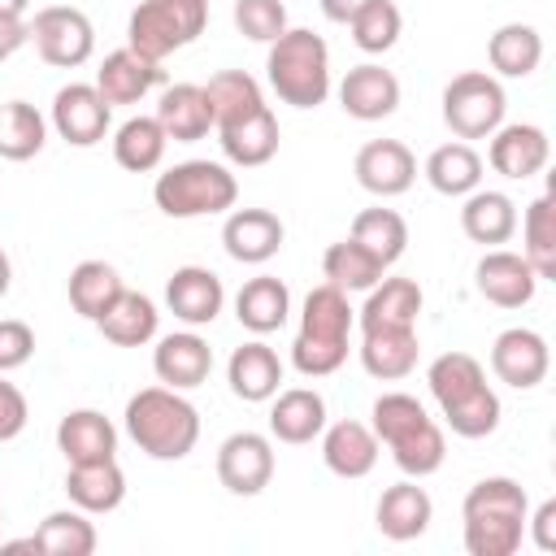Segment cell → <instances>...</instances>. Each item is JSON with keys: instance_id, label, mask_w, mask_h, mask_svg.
I'll list each match as a JSON object with an SVG mask.
<instances>
[{"instance_id": "obj_12", "label": "cell", "mask_w": 556, "mask_h": 556, "mask_svg": "<svg viewBox=\"0 0 556 556\" xmlns=\"http://www.w3.org/2000/svg\"><path fill=\"white\" fill-rule=\"evenodd\" d=\"M109 122H113V109L104 104L96 83H65L52 96V130L70 148H96L109 135Z\"/></svg>"}, {"instance_id": "obj_28", "label": "cell", "mask_w": 556, "mask_h": 556, "mask_svg": "<svg viewBox=\"0 0 556 556\" xmlns=\"http://www.w3.org/2000/svg\"><path fill=\"white\" fill-rule=\"evenodd\" d=\"M152 117L161 122L165 139H174V143H195V139H204L213 130V109H208L200 83H174V87H165Z\"/></svg>"}, {"instance_id": "obj_45", "label": "cell", "mask_w": 556, "mask_h": 556, "mask_svg": "<svg viewBox=\"0 0 556 556\" xmlns=\"http://www.w3.org/2000/svg\"><path fill=\"white\" fill-rule=\"evenodd\" d=\"M348 26H352V43H356L361 52L378 56V52H391V48H395V39H400V30H404V17H400L395 0H369Z\"/></svg>"}, {"instance_id": "obj_19", "label": "cell", "mask_w": 556, "mask_h": 556, "mask_svg": "<svg viewBox=\"0 0 556 556\" xmlns=\"http://www.w3.org/2000/svg\"><path fill=\"white\" fill-rule=\"evenodd\" d=\"M152 374L165 387H174V391H191V387L208 382V374H213V348L195 330L161 334L156 348H152Z\"/></svg>"}, {"instance_id": "obj_26", "label": "cell", "mask_w": 556, "mask_h": 556, "mask_svg": "<svg viewBox=\"0 0 556 556\" xmlns=\"http://www.w3.org/2000/svg\"><path fill=\"white\" fill-rule=\"evenodd\" d=\"M56 447L70 465L113 460L117 456V426L100 408H70L56 426Z\"/></svg>"}, {"instance_id": "obj_6", "label": "cell", "mask_w": 556, "mask_h": 556, "mask_svg": "<svg viewBox=\"0 0 556 556\" xmlns=\"http://www.w3.org/2000/svg\"><path fill=\"white\" fill-rule=\"evenodd\" d=\"M265 78L274 96L291 109H317L330 96V48L317 30L287 26L265 56Z\"/></svg>"}, {"instance_id": "obj_14", "label": "cell", "mask_w": 556, "mask_h": 556, "mask_svg": "<svg viewBox=\"0 0 556 556\" xmlns=\"http://www.w3.org/2000/svg\"><path fill=\"white\" fill-rule=\"evenodd\" d=\"M491 369L500 382L517 387V391H530L547 378L552 369V352H547V339L530 326H513V330H500L495 343H491Z\"/></svg>"}, {"instance_id": "obj_22", "label": "cell", "mask_w": 556, "mask_h": 556, "mask_svg": "<svg viewBox=\"0 0 556 556\" xmlns=\"http://www.w3.org/2000/svg\"><path fill=\"white\" fill-rule=\"evenodd\" d=\"M430 517H434V504H430L426 486H417V478H404V482L387 486L378 495V508H374V526L391 543L421 539L430 530Z\"/></svg>"}, {"instance_id": "obj_40", "label": "cell", "mask_w": 556, "mask_h": 556, "mask_svg": "<svg viewBox=\"0 0 556 556\" xmlns=\"http://www.w3.org/2000/svg\"><path fill=\"white\" fill-rule=\"evenodd\" d=\"M348 239H356L365 252H374L387 269L404 256V248H408V222L395 213V208H361L356 217H352V230H348Z\"/></svg>"}, {"instance_id": "obj_50", "label": "cell", "mask_w": 556, "mask_h": 556, "mask_svg": "<svg viewBox=\"0 0 556 556\" xmlns=\"http://www.w3.org/2000/svg\"><path fill=\"white\" fill-rule=\"evenodd\" d=\"M22 43H30V26L22 22V17H9V13H0V61H9Z\"/></svg>"}, {"instance_id": "obj_18", "label": "cell", "mask_w": 556, "mask_h": 556, "mask_svg": "<svg viewBox=\"0 0 556 556\" xmlns=\"http://www.w3.org/2000/svg\"><path fill=\"white\" fill-rule=\"evenodd\" d=\"M226 304V287L204 265H182L165 282V308L187 326H213Z\"/></svg>"}, {"instance_id": "obj_41", "label": "cell", "mask_w": 556, "mask_h": 556, "mask_svg": "<svg viewBox=\"0 0 556 556\" xmlns=\"http://www.w3.org/2000/svg\"><path fill=\"white\" fill-rule=\"evenodd\" d=\"M35 547L43 556H91L96 552V526H91V513L83 508H56L39 521L35 530Z\"/></svg>"}, {"instance_id": "obj_31", "label": "cell", "mask_w": 556, "mask_h": 556, "mask_svg": "<svg viewBox=\"0 0 556 556\" xmlns=\"http://www.w3.org/2000/svg\"><path fill=\"white\" fill-rule=\"evenodd\" d=\"M65 495L74 508L83 513H113L126 500V473L113 460H87V465H70L65 473Z\"/></svg>"}, {"instance_id": "obj_37", "label": "cell", "mask_w": 556, "mask_h": 556, "mask_svg": "<svg viewBox=\"0 0 556 556\" xmlns=\"http://www.w3.org/2000/svg\"><path fill=\"white\" fill-rule=\"evenodd\" d=\"M65 291H70V308H74L78 317L100 321V317L109 313V304L126 291V282H122V274H117L109 261H78V265L70 269Z\"/></svg>"}, {"instance_id": "obj_16", "label": "cell", "mask_w": 556, "mask_h": 556, "mask_svg": "<svg viewBox=\"0 0 556 556\" xmlns=\"http://www.w3.org/2000/svg\"><path fill=\"white\" fill-rule=\"evenodd\" d=\"M352 169H356V182H361L369 195H378V200L404 195V191L417 182V156H413L408 143H400V139H369V143L356 152Z\"/></svg>"}, {"instance_id": "obj_17", "label": "cell", "mask_w": 556, "mask_h": 556, "mask_svg": "<svg viewBox=\"0 0 556 556\" xmlns=\"http://www.w3.org/2000/svg\"><path fill=\"white\" fill-rule=\"evenodd\" d=\"M486 139H491L486 143V161L504 178H534L547 165V156H552L547 130L534 126V122H504Z\"/></svg>"}, {"instance_id": "obj_51", "label": "cell", "mask_w": 556, "mask_h": 556, "mask_svg": "<svg viewBox=\"0 0 556 556\" xmlns=\"http://www.w3.org/2000/svg\"><path fill=\"white\" fill-rule=\"evenodd\" d=\"M365 4H369V0H321V13H326L330 22H339V26H348Z\"/></svg>"}, {"instance_id": "obj_8", "label": "cell", "mask_w": 556, "mask_h": 556, "mask_svg": "<svg viewBox=\"0 0 556 556\" xmlns=\"http://www.w3.org/2000/svg\"><path fill=\"white\" fill-rule=\"evenodd\" d=\"M208 22V0H139L126 22V48L143 61H165L169 52L195 43Z\"/></svg>"}, {"instance_id": "obj_29", "label": "cell", "mask_w": 556, "mask_h": 556, "mask_svg": "<svg viewBox=\"0 0 556 556\" xmlns=\"http://www.w3.org/2000/svg\"><path fill=\"white\" fill-rule=\"evenodd\" d=\"M278 117L269 113V104H261L256 113L230 122V126H217V143L226 152L230 165H243V169H256L265 161H274L278 152Z\"/></svg>"}, {"instance_id": "obj_4", "label": "cell", "mask_w": 556, "mask_h": 556, "mask_svg": "<svg viewBox=\"0 0 556 556\" xmlns=\"http://www.w3.org/2000/svg\"><path fill=\"white\" fill-rule=\"evenodd\" d=\"M530 500L526 486L513 478H482L465 491L460 521H465V552L469 556H513L526 539Z\"/></svg>"}, {"instance_id": "obj_10", "label": "cell", "mask_w": 556, "mask_h": 556, "mask_svg": "<svg viewBox=\"0 0 556 556\" xmlns=\"http://www.w3.org/2000/svg\"><path fill=\"white\" fill-rule=\"evenodd\" d=\"M26 26H30L35 52H39L48 65H56V70H78V65H87L91 52H96V26H91V17H87L83 9H74V4H48V9H39L35 22H26Z\"/></svg>"}, {"instance_id": "obj_9", "label": "cell", "mask_w": 556, "mask_h": 556, "mask_svg": "<svg viewBox=\"0 0 556 556\" xmlns=\"http://www.w3.org/2000/svg\"><path fill=\"white\" fill-rule=\"evenodd\" d=\"M504 113H508V96H504L500 78L486 70H465L443 87V122L465 143L500 130Z\"/></svg>"}, {"instance_id": "obj_36", "label": "cell", "mask_w": 556, "mask_h": 556, "mask_svg": "<svg viewBox=\"0 0 556 556\" xmlns=\"http://www.w3.org/2000/svg\"><path fill=\"white\" fill-rule=\"evenodd\" d=\"M486 61L500 78H530L543 61V35L530 22H504L486 39Z\"/></svg>"}, {"instance_id": "obj_48", "label": "cell", "mask_w": 556, "mask_h": 556, "mask_svg": "<svg viewBox=\"0 0 556 556\" xmlns=\"http://www.w3.org/2000/svg\"><path fill=\"white\" fill-rule=\"evenodd\" d=\"M26 417H30V408H26V395L0 374V443H9V439H17L22 430H26Z\"/></svg>"}, {"instance_id": "obj_34", "label": "cell", "mask_w": 556, "mask_h": 556, "mask_svg": "<svg viewBox=\"0 0 556 556\" xmlns=\"http://www.w3.org/2000/svg\"><path fill=\"white\" fill-rule=\"evenodd\" d=\"M417 313H421V287L413 278H378L365 295V304L356 308V321L361 330L369 326H417Z\"/></svg>"}, {"instance_id": "obj_38", "label": "cell", "mask_w": 556, "mask_h": 556, "mask_svg": "<svg viewBox=\"0 0 556 556\" xmlns=\"http://www.w3.org/2000/svg\"><path fill=\"white\" fill-rule=\"evenodd\" d=\"M204 100L213 109V130L217 126H230V122H239V117H248V113H256L265 104L261 83L248 70H217L204 83Z\"/></svg>"}, {"instance_id": "obj_15", "label": "cell", "mask_w": 556, "mask_h": 556, "mask_svg": "<svg viewBox=\"0 0 556 556\" xmlns=\"http://www.w3.org/2000/svg\"><path fill=\"white\" fill-rule=\"evenodd\" d=\"M287 239V226L269 208H230L222 222V248L239 265H265L278 256Z\"/></svg>"}, {"instance_id": "obj_52", "label": "cell", "mask_w": 556, "mask_h": 556, "mask_svg": "<svg viewBox=\"0 0 556 556\" xmlns=\"http://www.w3.org/2000/svg\"><path fill=\"white\" fill-rule=\"evenodd\" d=\"M9 282H13V265H9V256L0 252V300L9 295Z\"/></svg>"}, {"instance_id": "obj_24", "label": "cell", "mask_w": 556, "mask_h": 556, "mask_svg": "<svg viewBox=\"0 0 556 556\" xmlns=\"http://www.w3.org/2000/svg\"><path fill=\"white\" fill-rule=\"evenodd\" d=\"M161 78H165V70H161L156 61H143V56L130 52V48H117V52H109V56L100 61V70H96V91L104 96L109 109H113V104H139L152 87H161Z\"/></svg>"}, {"instance_id": "obj_3", "label": "cell", "mask_w": 556, "mask_h": 556, "mask_svg": "<svg viewBox=\"0 0 556 556\" xmlns=\"http://www.w3.org/2000/svg\"><path fill=\"white\" fill-rule=\"evenodd\" d=\"M126 434L152 460H182L200 443V413L174 387H143L126 400Z\"/></svg>"}, {"instance_id": "obj_46", "label": "cell", "mask_w": 556, "mask_h": 556, "mask_svg": "<svg viewBox=\"0 0 556 556\" xmlns=\"http://www.w3.org/2000/svg\"><path fill=\"white\" fill-rule=\"evenodd\" d=\"M235 26L252 43H274L287 30V4L282 0H235Z\"/></svg>"}, {"instance_id": "obj_21", "label": "cell", "mask_w": 556, "mask_h": 556, "mask_svg": "<svg viewBox=\"0 0 556 556\" xmlns=\"http://www.w3.org/2000/svg\"><path fill=\"white\" fill-rule=\"evenodd\" d=\"M417 326H369L361 330V365L378 382H400L417 369Z\"/></svg>"}, {"instance_id": "obj_35", "label": "cell", "mask_w": 556, "mask_h": 556, "mask_svg": "<svg viewBox=\"0 0 556 556\" xmlns=\"http://www.w3.org/2000/svg\"><path fill=\"white\" fill-rule=\"evenodd\" d=\"M96 326H100V334H104L113 348H143V343L156 339L161 313H156V304H152L143 291H130V287H126V291L109 304V313H104Z\"/></svg>"}, {"instance_id": "obj_49", "label": "cell", "mask_w": 556, "mask_h": 556, "mask_svg": "<svg viewBox=\"0 0 556 556\" xmlns=\"http://www.w3.org/2000/svg\"><path fill=\"white\" fill-rule=\"evenodd\" d=\"M526 534L534 539L539 552H556V500H543V504L526 517Z\"/></svg>"}, {"instance_id": "obj_32", "label": "cell", "mask_w": 556, "mask_h": 556, "mask_svg": "<svg viewBox=\"0 0 556 556\" xmlns=\"http://www.w3.org/2000/svg\"><path fill=\"white\" fill-rule=\"evenodd\" d=\"M460 230L473 239V243H482V248H500V243H508L513 235H517V204H513V195H504V191H469L465 195V204H460Z\"/></svg>"}, {"instance_id": "obj_20", "label": "cell", "mask_w": 556, "mask_h": 556, "mask_svg": "<svg viewBox=\"0 0 556 556\" xmlns=\"http://www.w3.org/2000/svg\"><path fill=\"white\" fill-rule=\"evenodd\" d=\"M339 104L356 122H382L400 109V78L391 70L374 65V61L352 65L339 83Z\"/></svg>"}, {"instance_id": "obj_33", "label": "cell", "mask_w": 556, "mask_h": 556, "mask_svg": "<svg viewBox=\"0 0 556 556\" xmlns=\"http://www.w3.org/2000/svg\"><path fill=\"white\" fill-rule=\"evenodd\" d=\"M426 182H430L439 195L465 200L469 191L482 187V156H478L473 143H465V139L439 143V148L426 156Z\"/></svg>"}, {"instance_id": "obj_39", "label": "cell", "mask_w": 556, "mask_h": 556, "mask_svg": "<svg viewBox=\"0 0 556 556\" xmlns=\"http://www.w3.org/2000/svg\"><path fill=\"white\" fill-rule=\"evenodd\" d=\"M165 130L156 117H126L113 135V161L130 174H152L161 161H165Z\"/></svg>"}, {"instance_id": "obj_13", "label": "cell", "mask_w": 556, "mask_h": 556, "mask_svg": "<svg viewBox=\"0 0 556 556\" xmlns=\"http://www.w3.org/2000/svg\"><path fill=\"white\" fill-rule=\"evenodd\" d=\"M473 287L495 308H526L539 291V274L521 252L491 248V252H482V261L473 269Z\"/></svg>"}, {"instance_id": "obj_7", "label": "cell", "mask_w": 556, "mask_h": 556, "mask_svg": "<svg viewBox=\"0 0 556 556\" xmlns=\"http://www.w3.org/2000/svg\"><path fill=\"white\" fill-rule=\"evenodd\" d=\"M152 200L165 217H178V222L213 217V213L235 208L239 182L222 161H178L156 178Z\"/></svg>"}, {"instance_id": "obj_11", "label": "cell", "mask_w": 556, "mask_h": 556, "mask_svg": "<svg viewBox=\"0 0 556 556\" xmlns=\"http://www.w3.org/2000/svg\"><path fill=\"white\" fill-rule=\"evenodd\" d=\"M274 478V443L256 430H235L217 447V482L230 495H261Z\"/></svg>"}, {"instance_id": "obj_1", "label": "cell", "mask_w": 556, "mask_h": 556, "mask_svg": "<svg viewBox=\"0 0 556 556\" xmlns=\"http://www.w3.org/2000/svg\"><path fill=\"white\" fill-rule=\"evenodd\" d=\"M426 382H430V395H434V404H439V413H443V421H447L452 434H460V439H486V434H495L504 408H500V395L491 391L478 356H469V352H443V356L430 361Z\"/></svg>"}, {"instance_id": "obj_25", "label": "cell", "mask_w": 556, "mask_h": 556, "mask_svg": "<svg viewBox=\"0 0 556 556\" xmlns=\"http://www.w3.org/2000/svg\"><path fill=\"white\" fill-rule=\"evenodd\" d=\"M321 430H326V400H321L313 387L274 391V404H269V434H274L278 443L304 447V443H313Z\"/></svg>"}, {"instance_id": "obj_5", "label": "cell", "mask_w": 556, "mask_h": 556, "mask_svg": "<svg viewBox=\"0 0 556 556\" xmlns=\"http://www.w3.org/2000/svg\"><path fill=\"white\" fill-rule=\"evenodd\" d=\"M356 326V308L348 304V291L334 282H321L304 295L300 330L291 343V365L304 378H330L348 361V334Z\"/></svg>"}, {"instance_id": "obj_44", "label": "cell", "mask_w": 556, "mask_h": 556, "mask_svg": "<svg viewBox=\"0 0 556 556\" xmlns=\"http://www.w3.org/2000/svg\"><path fill=\"white\" fill-rule=\"evenodd\" d=\"M321 274H326V282H334L339 291H369V287L387 274V265H382L374 252H365L356 239H339V243L326 248Z\"/></svg>"}, {"instance_id": "obj_27", "label": "cell", "mask_w": 556, "mask_h": 556, "mask_svg": "<svg viewBox=\"0 0 556 556\" xmlns=\"http://www.w3.org/2000/svg\"><path fill=\"white\" fill-rule=\"evenodd\" d=\"M226 382L239 400L248 404H265L274 400L278 382H282V361L278 352L265 343V339H252V343H239L226 361Z\"/></svg>"}, {"instance_id": "obj_43", "label": "cell", "mask_w": 556, "mask_h": 556, "mask_svg": "<svg viewBox=\"0 0 556 556\" xmlns=\"http://www.w3.org/2000/svg\"><path fill=\"white\" fill-rule=\"evenodd\" d=\"M521 256L534 265L539 278H556V195L543 191L521 213Z\"/></svg>"}, {"instance_id": "obj_30", "label": "cell", "mask_w": 556, "mask_h": 556, "mask_svg": "<svg viewBox=\"0 0 556 556\" xmlns=\"http://www.w3.org/2000/svg\"><path fill=\"white\" fill-rule=\"evenodd\" d=\"M235 317L252 334H274L291 317V291L274 274H256L235 291Z\"/></svg>"}, {"instance_id": "obj_23", "label": "cell", "mask_w": 556, "mask_h": 556, "mask_svg": "<svg viewBox=\"0 0 556 556\" xmlns=\"http://www.w3.org/2000/svg\"><path fill=\"white\" fill-rule=\"evenodd\" d=\"M321 439V460H326V469L334 473V478H365V473H374V465H378V434L365 426V421H352V417H343V421H326V430L317 434Z\"/></svg>"}, {"instance_id": "obj_53", "label": "cell", "mask_w": 556, "mask_h": 556, "mask_svg": "<svg viewBox=\"0 0 556 556\" xmlns=\"http://www.w3.org/2000/svg\"><path fill=\"white\" fill-rule=\"evenodd\" d=\"M30 9V0H0V13H9V17H22Z\"/></svg>"}, {"instance_id": "obj_2", "label": "cell", "mask_w": 556, "mask_h": 556, "mask_svg": "<svg viewBox=\"0 0 556 556\" xmlns=\"http://www.w3.org/2000/svg\"><path fill=\"white\" fill-rule=\"evenodd\" d=\"M374 417V434H378V447L391 452V460L400 465L404 478H430L443 456H447V439H443V426L426 413V404L408 391H387L374 400L369 408Z\"/></svg>"}, {"instance_id": "obj_47", "label": "cell", "mask_w": 556, "mask_h": 556, "mask_svg": "<svg viewBox=\"0 0 556 556\" xmlns=\"http://www.w3.org/2000/svg\"><path fill=\"white\" fill-rule=\"evenodd\" d=\"M35 356V330L17 317H0V374L22 369Z\"/></svg>"}, {"instance_id": "obj_42", "label": "cell", "mask_w": 556, "mask_h": 556, "mask_svg": "<svg viewBox=\"0 0 556 556\" xmlns=\"http://www.w3.org/2000/svg\"><path fill=\"white\" fill-rule=\"evenodd\" d=\"M48 143V122L30 100H4L0 104V156L4 161H30Z\"/></svg>"}]
</instances>
